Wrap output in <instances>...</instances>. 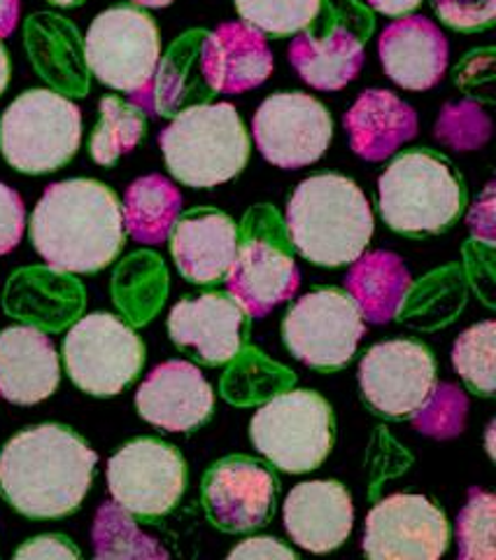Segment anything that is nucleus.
Listing matches in <instances>:
<instances>
[{
	"instance_id": "obj_1",
	"label": "nucleus",
	"mask_w": 496,
	"mask_h": 560,
	"mask_svg": "<svg viewBox=\"0 0 496 560\" xmlns=\"http://www.w3.org/2000/svg\"><path fill=\"white\" fill-rule=\"evenodd\" d=\"M96 463V451L70 428H28L0 453V495L28 518L68 516L92 488Z\"/></svg>"
},
{
	"instance_id": "obj_2",
	"label": "nucleus",
	"mask_w": 496,
	"mask_h": 560,
	"mask_svg": "<svg viewBox=\"0 0 496 560\" xmlns=\"http://www.w3.org/2000/svg\"><path fill=\"white\" fill-rule=\"evenodd\" d=\"M31 241L51 269L94 273L115 261L123 245L121 203L98 180L49 185L31 218Z\"/></svg>"
},
{
	"instance_id": "obj_3",
	"label": "nucleus",
	"mask_w": 496,
	"mask_h": 560,
	"mask_svg": "<svg viewBox=\"0 0 496 560\" xmlns=\"http://www.w3.org/2000/svg\"><path fill=\"white\" fill-rule=\"evenodd\" d=\"M287 230L296 250L312 265L343 267L359 259L370 243L374 210L345 175H312L287 203Z\"/></svg>"
},
{
	"instance_id": "obj_4",
	"label": "nucleus",
	"mask_w": 496,
	"mask_h": 560,
	"mask_svg": "<svg viewBox=\"0 0 496 560\" xmlns=\"http://www.w3.org/2000/svg\"><path fill=\"white\" fill-rule=\"evenodd\" d=\"M170 173L187 187L210 189L245 168L250 138L232 103L193 105L158 136Z\"/></svg>"
},
{
	"instance_id": "obj_5",
	"label": "nucleus",
	"mask_w": 496,
	"mask_h": 560,
	"mask_svg": "<svg viewBox=\"0 0 496 560\" xmlns=\"http://www.w3.org/2000/svg\"><path fill=\"white\" fill-rule=\"evenodd\" d=\"M385 222L401 234H438L459 218L464 187L454 171L432 152H405L378 180Z\"/></svg>"
},
{
	"instance_id": "obj_6",
	"label": "nucleus",
	"mask_w": 496,
	"mask_h": 560,
	"mask_svg": "<svg viewBox=\"0 0 496 560\" xmlns=\"http://www.w3.org/2000/svg\"><path fill=\"white\" fill-rule=\"evenodd\" d=\"M82 140V113L49 90H28L0 119V150L22 173H51L73 160Z\"/></svg>"
},
{
	"instance_id": "obj_7",
	"label": "nucleus",
	"mask_w": 496,
	"mask_h": 560,
	"mask_svg": "<svg viewBox=\"0 0 496 560\" xmlns=\"http://www.w3.org/2000/svg\"><path fill=\"white\" fill-rule=\"evenodd\" d=\"M84 57L103 84L129 94L140 108L154 110L152 86L162 43L150 14L123 5L101 12L86 31Z\"/></svg>"
},
{
	"instance_id": "obj_8",
	"label": "nucleus",
	"mask_w": 496,
	"mask_h": 560,
	"mask_svg": "<svg viewBox=\"0 0 496 560\" xmlns=\"http://www.w3.org/2000/svg\"><path fill=\"white\" fill-rule=\"evenodd\" d=\"M333 436L335 423L329 401L312 390L282 393L250 420L255 448L292 475L320 467L333 446Z\"/></svg>"
},
{
	"instance_id": "obj_9",
	"label": "nucleus",
	"mask_w": 496,
	"mask_h": 560,
	"mask_svg": "<svg viewBox=\"0 0 496 560\" xmlns=\"http://www.w3.org/2000/svg\"><path fill=\"white\" fill-rule=\"evenodd\" d=\"M63 362L82 393L113 397L143 370L145 346L117 315L92 313L66 335Z\"/></svg>"
},
{
	"instance_id": "obj_10",
	"label": "nucleus",
	"mask_w": 496,
	"mask_h": 560,
	"mask_svg": "<svg viewBox=\"0 0 496 560\" xmlns=\"http://www.w3.org/2000/svg\"><path fill=\"white\" fill-rule=\"evenodd\" d=\"M290 353L312 370L333 372L345 366L364 337V315L343 290H315L290 308L282 323Z\"/></svg>"
},
{
	"instance_id": "obj_11",
	"label": "nucleus",
	"mask_w": 496,
	"mask_h": 560,
	"mask_svg": "<svg viewBox=\"0 0 496 560\" xmlns=\"http://www.w3.org/2000/svg\"><path fill=\"white\" fill-rule=\"evenodd\" d=\"M108 486L127 512L145 518L164 516L185 495L187 463L175 446L140 436L110 458Z\"/></svg>"
},
{
	"instance_id": "obj_12",
	"label": "nucleus",
	"mask_w": 496,
	"mask_h": 560,
	"mask_svg": "<svg viewBox=\"0 0 496 560\" xmlns=\"http://www.w3.org/2000/svg\"><path fill=\"white\" fill-rule=\"evenodd\" d=\"M252 131L263 160L280 168L315 164L333 138L331 115L324 105L300 92L265 98L255 115Z\"/></svg>"
},
{
	"instance_id": "obj_13",
	"label": "nucleus",
	"mask_w": 496,
	"mask_h": 560,
	"mask_svg": "<svg viewBox=\"0 0 496 560\" xmlns=\"http://www.w3.org/2000/svg\"><path fill=\"white\" fill-rule=\"evenodd\" d=\"M448 545V518L424 495H389L366 516L362 549L374 560H436Z\"/></svg>"
},
{
	"instance_id": "obj_14",
	"label": "nucleus",
	"mask_w": 496,
	"mask_h": 560,
	"mask_svg": "<svg viewBox=\"0 0 496 560\" xmlns=\"http://www.w3.org/2000/svg\"><path fill=\"white\" fill-rule=\"evenodd\" d=\"M359 385L374 411L389 418L413 416L434 390L436 360L417 341H382L362 358Z\"/></svg>"
},
{
	"instance_id": "obj_15",
	"label": "nucleus",
	"mask_w": 496,
	"mask_h": 560,
	"mask_svg": "<svg viewBox=\"0 0 496 560\" xmlns=\"http://www.w3.org/2000/svg\"><path fill=\"white\" fill-rule=\"evenodd\" d=\"M277 500V479L261 463L234 455L208 469L203 504L208 518L224 533H247L271 521Z\"/></svg>"
},
{
	"instance_id": "obj_16",
	"label": "nucleus",
	"mask_w": 496,
	"mask_h": 560,
	"mask_svg": "<svg viewBox=\"0 0 496 560\" xmlns=\"http://www.w3.org/2000/svg\"><path fill=\"white\" fill-rule=\"evenodd\" d=\"M215 393L199 366L185 360H168L152 370L135 393L138 413L147 423L168 432L201 428L212 413Z\"/></svg>"
},
{
	"instance_id": "obj_17",
	"label": "nucleus",
	"mask_w": 496,
	"mask_h": 560,
	"mask_svg": "<svg viewBox=\"0 0 496 560\" xmlns=\"http://www.w3.org/2000/svg\"><path fill=\"white\" fill-rule=\"evenodd\" d=\"M245 311L232 294H201L175 304L168 318L170 339L205 364L234 360L243 343Z\"/></svg>"
},
{
	"instance_id": "obj_18",
	"label": "nucleus",
	"mask_w": 496,
	"mask_h": 560,
	"mask_svg": "<svg viewBox=\"0 0 496 560\" xmlns=\"http://www.w3.org/2000/svg\"><path fill=\"white\" fill-rule=\"evenodd\" d=\"M273 73V55L263 33L245 22H228L205 35L201 78L210 92L240 94Z\"/></svg>"
},
{
	"instance_id": "obj_19",
	"label": "nucleus",
	"mask_w": 496,
	"mask_h": 560,
	"mask_svg": "<svg viewBox=\"0 0 496 560\" xmlns=\"http://www.w3.org/2000/svg\"><path fill=\"white\" fill-rule=\"evenodd\" d=\"M282 514L287 535L300 549L327 553L350 537L354 504L339 481H306L292 488Z\"/></svg>"
},
{
	"instance_id": "obj_20",
	"label": "nucleus",
	"mask_w": 496,
	"mask_h": 560,
	"mask_svg": "<svg viewBox=\"0 0 496 560\" xmlns=\"http://www.w3.org/2000/svg\"><path fill=\"white\" fill-rule=\"evenodd\" d=\"M61 381L57 348L35 327L0 331V397L31 407L55 395Z\"/></svg>"
},
{
	"instance_id": "obj_21",
	"label": "nucleus",
	"mask_w": 496,
	"mask_h": 560,
	"mask_svg": "<svg viewBox=\"0 0 496 560\" xmlns=\"http://www.w3.org/2000/svg\"><path fill=\"white\" fill-rule=\"evenodd\" d=\"M385 73L403 90H432L448 68V40L427 16H403L378 43Z\"/></svg>"
},
{
	"instance_id": "obj_22",
	"label": "nucleus",
	"mask_w": 496,
	"mask_h": 560,
	"mask_svg": "<svg viewBox=\"0 0 496 560\" xmlns=\"http://www.w3.org/2000/svg\"><path fill=\"white\" fill-rule=\"evenodd\" d=\"M226 285L247 315L263 318L275 306L292 300L300 285V273L294 259L271 243L247 241L236 250L226 271Z\"/></svg>"
},
{
	"instance_id": "obj_23",
	"label": "nucleus",
	"mask_w": 496,
	"mask_h": 560,
	"mask_svg": "<svg viewBox=\"0 0 496 560\" xmlns=\"http://www.w3.org/2000/svg\"><path fill=\"white\" fill-rule=\"evenodd\" d=\"M175 267L189 283L208 285L224 278L238 250L234 220L220 210H193L173 224Z\"/></svg>"
},
{
	"instance_id": "obj_24",
	"label": "nucleus",
	"mask_w": 496,
	"mask_h": 560,
	"mask_svg": "<svg viewBox=\"0 0 496 560\" xmlns=\"http://www.w3.org/2000/svg\"><path fill=\"white\" fill-rule=\"evenodd\" d=\"M350 145L368 162H382L417 133V115L387 90H368L345 115Z\"/></svg>"
},
{
	"instance_id": "obj_25",
	"label": "nucleus",
	"mask_w": 496,
	"mask_h": 560,
	"mask_svg": "<svg viewBox=\"0 0 496 560\" xmlns=\"http://www.w3.org/2000/svg\"><path fill=\"white\" fill-rule=\"evenodd\" d=\"M290 61L296 73L315 90L335 92L359 75L364 45L343 26H335L324 38L300 33L290 47Z\"/></svg>"
},
{
	"instance_id": "obj_26",
	"label": "nucleus",
	"mask_w": 496,
	"mask_h": 560,
	"mask_svg": "<svg viewBox=\"0 0 496 560\" xmlns=\"http://www.w3.org/2000/svg\"><path fill=\"white\" fill-rule=\"evenodd\" d=\"M347 292L368 323H389L411 290V273L394 253H368L352 261Z\"/></svg>"
},
{
	"instance_id": "obj_27",
	"label": "nucleus",
	"mask_w": 496,
	"mask_h": 560,
	"mask_svg": "<svg viewBox=\"0 0 496 560\" xmlns=\"http://www.w3.org/2000/svg\"><path fill=\"white\" fill-rule=\"evenodd\" d=\"M182 208V195L164 175H145L138 178L123 197V230L138 243H164Z\"/></svg>"
},
{
	"instance_id": "obj_28",
	"label": "nucleus",
	"mask_w": 496,
	"mask_h": 560,
	"mask_svg": "<svg viewBox=\"0 0 496 560\" xmlns=\"http://www.w3.org/2000/svg\"><path fill=\"white\" fill-rule=\"evenodd\" d=\"M145 113L138 105L123 103L117 96L101 101V119L88 140V152L101 166H113L121 154L131 152L145 136Z\"/></svg>"
},
{
	"instance_id": "obj_29",
	"label": "nucleus",
	"mask_w": 496,
	"mask_h": 560,
	"mask_svg": "<svg viewBox=\"0 0 496 560\" xmlns=\"http://www.w3.org/2000/svg\"><path fill=\"white\" fill-rule=\"evenodd\" d=\"M92 535L96 558H168V551L140 533L131 512L117 502L101 506Z\"/></svg>"
},
{
	"instance_id": "obj_30",
	"label": "nucleus",
	"mask_w": 496,
	"mask_h": 560,
	"mask_svg": "<svg viewBox=\"0 0 496 560\" xmlns=\"http://www.w3.org/2000/svg\"><path fill=\"white\" fill-rule=\"evenodd\" d=\"M494 320L477 323L457 339L452 350L457 374L464 378L473 393H481L485 397L494 393Z\"/></svg>"
},
{
	"instance_id": "obj_31",
	"label": "nucleus",
	"mask_w": 496,
	"mask_h": 560,
	"mask_svg": "<svg viewBox=\"0 0 496 560\" xmlns=\"http://www.w3.org/2000/svg\"><path fill=\"white\" fill-rule=\"evenodd\" d=\"M245 24L261 33L292 35L304 31L320 12V0H236Z\"/></svg>"
},
{
	"instance_id": "obj_32",
	"label": "nucleus",
	"mask_w": 496,
	"mask_h": 560,
	"mask_svg": "<svg viewBox=\"0 0 496 560\" xmlns=\"http://www.w3.org/2000/svg\"><path fill=\"white\" fill-rule=\"evenodd\" d=\"M494 495L483 488H471L462 514L457 518L459 558L492 560L494 558Z\"/></svg>"
},
{
	"instance_id": "obj_33",
	"label": "nucleus",
	"mask_w": 496,
	"mask_h": 560,
	"mask_svg": "<svg viewBox=\"0 0 496 560\" xmlns=\"http://www.w3.org/2000/svg\"><path fill=\"white\" fill-rule=\"evenodd\" d=\"M467 411V397L459 393L454 385L440 383L434 385L427 401L413 413V423L420 432L446 440V436H454L462 432Z\"/></svg>"
},
{
	"instance_id": "obj_34",
	"label": "nucleus",
	"mask_w": 496,
	"mask_h": 560,
	"mask_svg": "<svg viewBox=\"0 0 496 560\" xmlns=\"http://www.w3.org/2000/svg\"><path fill=\"white\" fill-rule=\"evenodd\" d=\"M489 117L483 113L481 105L471 101L452 103L442 108L436 121V136L442 143L454 150H477L489 138Z\"/></svg>"
},
{
	"instance_id": "obj_35",
	"label": "nucleus",
	"mask_w": 496,
	"mask_h": 560,
	"mask_svg": "<svg viewBox=\"0 0 496 560\" xmlns=\"http://www.w3.org/2000/svg\"><path fill=\"white\" fill-rule=\"evenodd\" d=\"M438 16L457 31H477L494 22L496 0H434Z\"/></svg>"
},
{
	"instance_id": "obj_36",
	"label": "nucleus",
	"mask_w": 496,
	"mask_h": 560,
	"mask_svg": "<svg viewBox=\"0 0 496 560\" xmlns=\"http://www.w3.org/2000/svg\"><path fill=\"white\" fill-rule=\"evenodd\" d=\"M26 210L22 197L12 187L0 183V257L16 248L24 236Z\"/></svg>"
},
{
	"instance_id": "obj_37",
	"label": "nucleus",
	"mask_w": 496,
	"mask_h": 560,
	"mask_svg": "<svg viewBox=\"0 0 496 560\" xmlns=\"http://www.w3.org/2000/svg\"><path fill=\"white\" fill-rule=\"evenodd\" d=\"M16 558H80V551L70 545L66 537L59 535H43L35 537L22 549H16Z\"/></svg>"
},
{
	"instance_id": "obj_38",
	"label": "nucleus",
	"mask_w": 496,
	"mask_h": 560,
	"mask_svg": "<svg viewBox=\"0 0 496 560\" xmlns=\"http://www.w3.org/2000/svg\"><path fill=\"white\" fill-rule=\"evenodd\" d=\"M228 558H263V560H273V558H296V553L282 545L280 539L273 537H252L240 541L238 547L232 549Z\"/></svg>"
},
{
	"instance_id": "obj_39",
	"label": "nucleus",
	"mask_w": 496,
	"mask_h": 560,
	"mask_svg": "<svg viewBox=\"0 0 496 560\" xmlns=\"http://www.w3.org/2000/svg\"><path fill=\"white\" fill-rule=\"evenodd\" d=\"M471 230L477 238H483L485 243H492V230H494V185H487L485 195L477 199V203L471 210L469 218Z\"/></svg>"
},
{
	"instance_id": "obj_40",
	"label": "nucleus",
	"mask_w": 496,
	"mask_h": 560,
	"mask_svg": "<svg viewBox=\"0 0 496 560\" xmlns=\"http://www.w3.org/2000/svg\"><path fill=\"white\" fill-rule=\"evenodd\" d=\"M366 3L370 8H376L378 12H382V14L403 16V14H409L411 10H415L422 3V0H366Z\"/></svg>"
},
{
	"instance_id": "obj_41",
	"label": "nucleus",
	"mask_w": 496,
	"mask_h": 560,
	"mask_svg": "<svg viewBox=\"0 0 496 560\" xmlns=\"http://www.w3.org/2000/svg\"><path fill=\"white\" fill-rule=\"evenodd\" d=\"M16 20H20V0H0V38L16 28Z\"/></svg>"
},
{
	"instance_id": "obj_42",
	"label": "nucleus",
	"mask_w": 496,
	"mask_h": 560,
	"mask_svg": "<svg viewBox=\"0 0 496 560\" xmlns=\"http://www.w3.org/2000/svg\"><path fill=\"white\" fill-rule=\"evenodd\" d=\"M8 82H10V59H8L5 47L0 45V96H3Z\"/></svg>"
},
{
	"instance_id": "obj_43",
	"label": "nucleus",
	"mask_w": 496,
	"mask_h": 560,
	"mask_svg": "<svg viewBox=\"0 0 496 560\" xmlns=\"http://www.w3.org/2000/svg\"><path fill=\"white\" fill-rule=\"evenodd\" d=\"M133 3L145 5V8H166L173 3V0H133Z\"/></svg>"
},
{
	"instance_id": "obj_44",
	"label": "nucleus",
	"mask_w": 496,
	"mask_h": 560,
	"mask_svg": "<svg viewBox=\"0 0 496 560\" xmlns=\"http://www.w3.org/2000/svg\"><path fill=\"white\" fill-rule=\"evenodd\" d=\"M49 3H55V5H61V8H70V5H80L82 0H49Z\"/></svg>"
}]
</instances>
